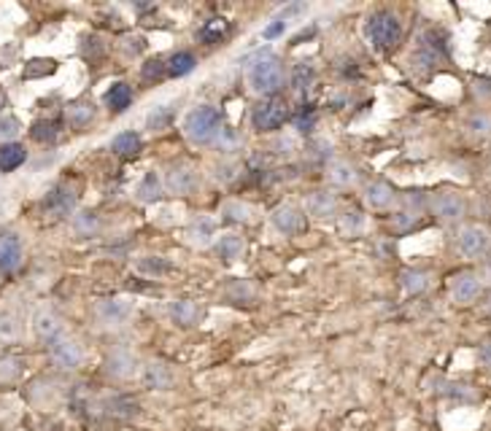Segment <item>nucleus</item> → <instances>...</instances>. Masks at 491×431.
<instances>
[{
    "label": "nucleus",
    "instance_id": "41",
    "mask_svg": "<svg viewBox=\"0 0 491 431\" xmlns=\"http://www.w3.org/2000/svg\"><path fill=\"white\" fill-rule=\"evenodd\" d=\"M283 30H286V22H281V19H276L273 25H267V27L262 30V38H267V41H270V38H278V35L283 33Z\"/></svg>",
    "mask_w": 491,
    "mask_h": 431
},
{
    "label": "nucleus",
    "instance_id": "19",
    "mask_svg": "<svg viewBox=\"0 0 491 431\" xmlns=\"http://www.w3.org/2000/svg\"><path fill=\"white\" fill-rule=\"evenodd\" d=\"M133 100V89L127 84H114L108 92H105V103L111 105L114 111H124Z\"/></svg>",
    "mask_w": 491,
    "mask_h": 431
},
{
    "label": "nucleus",
    "instance_id": "43",
    "mask_svg": "<svg viewBox=\"0 0 491 431\" xmlns=\"http://www.w3.org/2000/svg\"><path fill=\"white\" fill-rule=\"evenodd\" d=\"M362 226V216L359 213H349V219H343V229L346 232H354V229H359Z\"/></svg>",
    "mask_w": 491,
    "mask_h": 431
},
{
    "label": "nucleus",
    "instance_id": "6",
    "mask_svg": "<svg viewBox=\"0 0 491 431\" xmlns=\"http://www.w3.org/2000/svg\"><path fill=\"white\" fill-rule=\"evenodd\" d=\"M489 248V232L480 226H464L459 232V251L464 256H480Z\"/></svg>",
    "mask_w": 491,
    "mask_h": 431
},
{
    "label": "nucleus",
    "instance_id": "18",
    "mask_svg": "<svg viewBox=\"0 0 491 431\" xmlns=\"http://www.w3.org/2000/svg\"><path fill=\"white\" fill-rule=\"evenodd\" d=\"M170 315L175 318V324H181V327H192L194 321H197V315H200V310H197L194 302L181 299V302H173V305H170Z\"/></svg>",
    "mask_w": 491,
    "mask_h": 431
},
{
    "label": "nucleus",
    "instance_id": "42",
    "mask_svg": "<svg viewBox=\"0 0 491 431\" xmlns=\"http://www.w3.org/2000/svg\"><path fill=\"white\" fill-rule=\"evenodd\" d=\"M194 235H197V240H200V242H206V240L210 238V235H213V221H208V219H203V221H200V229H197Z\"/></svg>",
    "mask_w": 491,
    "mask_h": 431
},
{
    "label": "nucleus",
    "instance_id": "22",
    "mask_svg": "<svg viewBox=\"0 0 491 431\" xmlns=\"http://www.w3.org/2000/svg\"><path fill=\"white\" fill-rule=\"evenodd\" d=\"M143 378H146L149 385H154V388H168L170 380H173V375H170V369L162 367V364H149L146 372H143Z\"/></svg>",
    "mask_w": 491,
    "mask_h": 431
},
{
    "label": "nucleus",
    "instance_id": "28",
    "mask_svg": "<svg viewBox=\"0 0 491 431\" xmlns=\"http://www.w3.org/2000/svg\"><path fill=\"white\" fill-rule=\"evenodd\" d=\"M57 70L54 60H30L27 68H25V78H41V76H49Z\"/></svg>",
    "mask_w": 491,
    "mask_h": 431
},
{
    "label": "nucleus",
    "instance_id": "39",
    "mask_svg": "<svg viewBox=\"0 0 491 431\" xmlns=\"http://www.w3.org/2000/svg\"><path fill=\"white\" fill-rule=\"evenodd\" d=\"M314 124H316L314 111H308V114L302 111V114L297 116V130H302V132H311V130H314Z\"/></svg>",
    "mask_w": 491,
    "mask_h": 431
},
{
    "label": "nucleus",
    "instance_id": "21",
    "mask_svg": "<svg viewBox=\"0 0 491 431\" xmlns=\"http://www.w3.org/2000/svg\"><path fill=\"white\" fill-rule=\"evenodd\" d=\"M194 65H197V62H194L192 54H189V52H178V54H173V57L168 60V65H165V68H168V73H170V76H175V78H178V76H187V73H192Z\"/></svg>",
    "mask_w": 491,
    "mask_h": 431
},
{
    "label": "nucleus",
    "instance_id": "1",
    "mask_svg": "<svg viewBox=\"0 0 491 431\" xmlns=\"http://www.w3.org/2000/svg\"><path fill=\"white\" fill-rule=\"evenodd\" d=\"M246 78H248V86L257 95H276L281 86H283V65H281L278 57L264 54V57H257L248 65Z\"/></svg>",
    "mask_w": 491,
    "mask_h": 431
},
{
    "label": "nucleus",
    "instance_id": "5",
    "mask_svg": "<svg viewBox=\"0 0 491 431\" xmlns=\"http://www.w3.org/2000/svg\"><path fill=\"white\" fill-rule=\"evenodd\" d=\"M273 224L276 229H281L283 235H300V232H305L308 229V219H305V213L295 205H281L276 207V213H273Z\"/></svg>",
    "mask_w": 491,
    "mask_h": 431
},
{
    "label": "nucleus",
    "instance_id": "7",
    "mask_svg": "<svg viewBox=\"0 0 491 431\" xmlns=\"http://www.w3.org/2000/svg\"><path fill=\"white\" fill-rule=\"evenodd\" d=\"M432 210H435V216L443 219V221H456L464 213V200L456 191H440L438 197L432 200Z\"/></svg>",
    "mask_w": 491,
    "mask_h": 431
},
{
    "label": "nucleus",
    "instance_id": "17",
    "mask_svg": "<svg viewBox=\"0 0 491 431\" xmlns=\"http://www.w3.org/2000/svg\"><path fill=\"white\" fill-rule=\"evenodd\" d=\"M111 149H114V154L119 156H135L140 151V135H135V132H119L116 138L111 140Z\"/></svg>",
    "mask_w": 491,
    "mask_h": 431
},
{
    "label": "nucleus",
    "instance_id": "11",
    "mask_svg": "<svg viewBox=\"0 0 491 431\" xmlns=\"http://www.w3.org/2000/svg\"><path fill=\"white\" fill-rule=\"evenodd\" d=\"M480 294V280L470 273H464V275H459L454 280V299L456 302H462V305H467V302H473L475 296Z\"/></svg>",
    "mask_w": 491,
    "mask_h": 431
},
{
    "label": "nucleus",
    "instance_id": "15",
    "mask_svg": "<svg viewBox=\"0 0 491 431\" xmlns=\"http://www.w3.org/2000/svg\"><path fill=\"white\" fill-rule=\"evenodd\" d=\"M65 116H68V124L73 130H84L89 121L95 119V108H92V103H73L68 105Z\"/></svg>",
    "mask_w": 491,
    "mask_h": 431
},
{
    "label": "nucleus",
    "instance_id": "40",
    "mask_svg": "<svg viewBox=\"0 0 491 431\" xmlns=\"http://www.w3.org/2000/svg\"><path fill=\"white\" fill-rule=\"evenodd\" d=\"M19 130V121L14 116H0V135H14Z\"/></svg>",
    "mask_w": 491,
    "mask_h": 431
},
{
    "label": "nucleus",
    "instance_id": "23",
    "mask_svg": "<svg viewBox=\"0 0 491 431\" xmlns=\"http://www.w3.org/2000/svg\"><path fill=\"white\" fill-rule=\"evenodd\" d=\"M159 191H162L159 178L154 172H146L138 186V200H143V203H154V200H159Z\"/></svg>",
    "mask_w": 491,
    "mask_h": 431
},
{
    "label": "nucleus",
    "instance_id": "24",
    "mask_svg": "<svg viewBox=\"0 0 491 431\" xmlns=\"http://www.w3.org/2000/svg\"><path fill=\"white\" fill-rule=\"evenodd\" d=\"M35 331H38V337H43V340H57L60 337V324H57V318L49 315V313H41L38 318H35Z\"/></svg>",
    "mask_w": 491,
    "mask_h": 431
},
{
    "label": "nucleus",
    "instance_id": "45",
    "mask_svg": "<svg viewBox=\"0 0 491 431\" xmlns=\"http://www.w3.org/2000/svg\"><path fill=\"white\" fill-rule=\"evenodd\" d=\"M76 226H79V229H95V219H92L89 213H81L79 221H76Z\"/></svg>",
    "mask_w": 491,
    "mask_h": 431
},
{
    "label": "nucleus",
    "instance_id": "44",
    "mask_svg": "<svg viewBox=\"0 0 491 431\" xmlns=\"http://www.w3.org/2000/svg\"><path fill=\"white\" fill-rule=\"evenodd\" d=\"M478 359H480V364H483V367H491V343L480 345V350H478Z\"/></svg>",
    "mask_w": 491,
    "mask_h": 431
},
{
    "label": "nucleus",
    "instance_id": "36",
    "mask_svg": "<svg viewBox=\"0 0 491 431\" xmlns=\"http://www.w3.org/2000/svg\"><path fill=\"white\" fill-rule=\"evenodd\" d=\"M227 296L232 299H243V302H251L254 299V289L246 283V280H232L227 289Z\"/></svg>",
    "mask_w": 491,
    "mask_h": 431
},
{
    "label": "nucleus",
    "instance_id": "13",
    "mask_svg": "<svg viewBox=\"0 0 491 431\" xmlns=\"http://www.w3.org/2000/svg\"><path fill=\"white\" fill-rule=\"evenodd\" d=\"M73 203H76L73 191L65 189V186H60V189H54L52 194L46 197L43 207H46V210H52V213H57V216H65V213L73 210Z\"/></svg>",
    "mask_w": 491,
    "mask_h": 431
},
{
    "label": "nucleus",
    "instance_id": "10",
    "mask_svg": "<svg viewBox=\"0 0 491 431\" xmlns=\"http://www.w3.org/2000/svg\"><path fill=\"white\" fill-rule=\"evenodd\" d=\"M168 186L175 194H192L197 189V172L192 167H173L168 172Z\"/></svg>",
    "mask_w": 491,
    "mask_h": 431
},
{
    "label": "nucleus",
    "instance_id": "26",
    "mask_svg": "<svg viewBox=\"0 0 491 431\" xmlns=\"http://www.w3.org/2000/svg\"><path fill=\"white\" fill-rule=\"evenodd\" d=\"M314 68L311 65H305V62H300V65H295V70H292V86L297 89V92H305L308 86L314 84Z\"/></svg>",
    "mask_w": 491,
    "mask_h": 431
},
{
    "label": "nucleus",
    "instance_id": "29",
    "mask_svg": "<svg viewBox=\"0 0 491 431\" xmlns=\"http://www.w3.org/2000/svg\"><path fill=\"white\" fill-rule=\"evenodd\" d=\"M108 372L116 375V378L130 375V372H133V359H130L127 353H114V356L108 359Z\"/></svg>",
    "mask_w": 491,
    "mask_h": 431
},
{
    "label": "nucleus",
    "instance_id": "35",
    "mask_svg": "<svg viewBox=\"0 0 491 431\" xmlns=\"http://www.w3.org/2000/svg\"><path fill=\"white\" fill-rule=\"evenodd\" d=\"M248 213H251V207L241 205V203H227L222 207V216L229 219V221H248Z\"/></svg>",
    "mask_w": 491,
    "mask_h": 431
},
{
    "label": "nucleus",
    "instance_id": "2",
    "mask_svg": "<svg viewBox=\"0 0 491 431\" xmlns=\"http://www.w3.org/2000/svg\"><path fill=\"white\" fill-rule=\"evenodd\" d=\"M219 124H222L219 111L210 108V105H203V108H194L192 114H187V119H184V132H187V138L194 140V143H208V140L219 132Z\"/></svg>",
    "mask_w": 491,
    "mask_h": 431
},
{
    "label": "nucleus",
    "instance_id": "25",
    "mask_svg": "<svg viewBox=\"0 0 491 431\" xmlns=\"http://www.w3.org/2000/svg\"><path fill=\"white\" fill-rule=\"evenodd\" d=\"M57 132H60V124L52 119H41L33 124V130H30V135H33L38 143H49V140L57 138Z\"/></svg>",
    "mask_w": 491,
    "mask_h": 431
},
{
    "label": "nucleus",
    "instance_id": "12",
    "mask_svg": "<svg viewBox=\"0 0 491 431\" xmlns=\"http://www.w3.org/2000/svg\"><path fill=\"white\" fill-rule=\"evenodd\" d=\"M25 159H27L25 146H19V143H3L0 146V172L17 170Z\"/></svg>",
    "mask_w": 491,
    "mask_h": 431
},
{
    "label": "nucleus",
    "instance_id": "3",
    "mask_svg": "<svg viewBox=\"0 0 491 431\" xmlns=\"http://www.w3.org/2000/svg\"><path fill=\"white\" fill-rule=\"evenodd\" d=\"M368 35H370V41H372L378 49H391V46L400 41L403 27H400V22H397L394 14H389V11H378V14H372V17H370Z\"/></svg>",
    "mask_w": 491,
    "mask_h": 431
},
{
    "label": "nucleus",
    "instance_id": "33",
    "mask_svg": "<svg viewBox=\"0 0 491 431\" xmlns=\"http://www.w3.org/2000/svg\"><path fill=\"white\" fill-rule=\"evenodd\" d=\"M170 119H173V114H170V108H165V105H159V108H154L152 114H149V119H146V124H149V130H165L168 124H170Z\"/></svg>",
    "mask_w": 491,
    "mask_h": 431
},
{
    "label": "nucleus",
    "instance_id": "16",
    "mask_svg": "<svg viewBox=\"0 0 491 431\" xmlns=\"http://www.w3.org/2000/svg\"><path fill=\"white\" fill-rule=\"evenodd\" d=\"M308 213H311V216H318V219L332 216L335 197L332 194H327V191H316V194H311V200H308Z\"/></svg>",
    "mask_w": 491,
    "mask_h": 431
},
{
    "label": "nucleus",
    "instance_id": "9",
    "mask_svg": "<svg viewBox=\"0 0 491 431\" xmlns=\"http://www.w3.org/2000/svg\"><path fill=\"white\" fill-rule=\"evenodd\" d=\"M19 261H22L19 238H14V235H3V238H0V270H3V273H11V270L19 267Z\"/></svg>",
    "mask_w": 491,
    "mask_h": 431
},
{
    "label": "nucleus",
    "instance_id": "14",
    "mask_svg": "<svg viewBox=\"0 0 491 431\" xmlns=\"http://www.w3.org/2000/svg\"><path fill=\"white\" fill-rule=\"evenodd\" d=\"M368 203H370V207H389L391 205V200H394V189L386 184V181H375V184H370L368 186Z\"/></svg>",
    "mask_w": 491,
    "mask_h": 431
},
{
    "label": "nucleus",
    "instance_id": "27",
    "mask_svg": "<svg viewBox=\"0 0 491 431\" xmlns=\"http://www.w3.org/2000/svg\"><path fill=\"white\" fill-rule=\"evenodd\" d=\"M130 302H122V299H114V302H105L103 308H100V313H103V318H108V321H124L127 315H130Z\"/></svg>",
    "mask_w": 491,
    "mask_h": 431
},
{
    "label": "nucleus",
    "instance_id": "20",
    "mask_svg": "<svg viewBox=\"0 0 491 431\" xmlns=\"http://www.w3.org/2000/svg\"><path fill=\"white\" fill-rule=\"evenodd\" d=\"M216 251H219V256L224 259V261H235V259L241 256V251H243V240L238 235H224V238H219Z\"/></svg>",
    "mask_w": 491,
    "mask_h": 431
},
{
    "label": "nucleus",
    "instance_id": "30",
    "mask_svg": "<svg viewBox=\"0 0 491 431\" xmlns=\"http://www.w3.org/2000/svg\"><path fill=\"white\" fill-rule=\"evenodd\" d=\"M138 270L140 273H146V275H165V273H170V264H168V261H165V259H140L138 261Z\"/></svg>",
    "mask_w": 491,
    "mask_h": 431
},
{
    "label": "nucleus",
    "instance_id": "32",
    "mask_svg": "<svg viewBox=\"0 0 491 431\" xmlns=\"http://www.w3.org/2000/svg\"><path fill=\"white\" fill-rule=\"evenodd\" d=\"M403 286L408 294H419L429 286V278L424 275V273H416V270L413 273H403Z\"/></svg>",
    "mask_w": 491,
    "mask_h": 431
},
{
    "label": "nucleus",
    "instance_id": "4",
    "mask_svg": "<svg viewBox=\"0 0 491 431\" xmlns=\"http://www.w3.org/2000/svg\"><path fill=\"white\" fill-rule=\"evenodd\" d=\"M286 116H289V105L283 103L281 97H267V100H262L254 108L251 119H254V127L260 132H273L286 121Z\"/></svg>",
    "mask_w": 491,
    "mask_h": 431
},
{
    "label": "nucleus",
    "instance_id": "31",
    "mask_svg": "<svg viewBox=\"0 0 491 431\" xmlns=\"http://www.w3.org/2000/svg\"><path fill=\"white\" fill-rule=\"evenodd\" d=\"M224 33H227V22H224V19H210L208 25L200 30V38H203L206 43H216Z\"/></svg>",
    "mask_w": 491,
    "mask_h": 431
},
{
    "label": "nucleus",
    "instance_id": "34",
    "mask_svg": "<svg viewBox=\"0 0 491 431\" xmlns=\"http://www.w3.org/2000/svg\"><path fill=\"white\" fill-rule=\"evenodd\" d=\"M330 178H332L335 184H340V186H349V184H354L356 172L351 170L346 162H337V165H332V167H330Z\"/></svg>",
    "mask_w": 491,
    "mask_h": 431
},
{
    "label": "nucleus",
    "instance_id": "8",
    "mask_svg": "<svg viewBox=\"0 0 491 431\" xmlns=\"http://www.w3.org/2000/svg\"><path fill=\"white\" fill-rule=\"evenodd\" d=\"M52 359L62 369H73L81 362V348L68 337H57V340H52Z\"/></svg>",
    "mask_w": 491,
    "mask_h": 431
},
{
    "label": "nucleus",
    "instance_id": "46",
    "mask_svg": "<svg viewBox=\"0 0 491 431\" xmlns=\"http://www.w3.org/2000/svg\"><path fill=\"white\" fill-rule=\"evenodd\" d=\"M486 308H489V313H491V294H489V305H486Z\"/></svg>",
    "mask_w": 491,
    "mask_h": 431
},
{
    "label": "nucleus",
    "instance_id": "37",
    "mask_svg": "<svg viewBox=\"0 0 491 431\" xmlns=\"http://www.w3.org/2000/svg\"><path fill=\"white\" fill-rule=\"evenodd\" d=\"M165 73H168V68H165L162 60H149V62L143 65V78H146V81H152V78H162Z\"/></svg>",
    "mask_w": 491,
    "mask_h": 431
},
{
    "label": "nucleus",
    "instance_id": "38",
    "mask_svg": "<svg viewBox=\"0 0 491 431\" xmlns=\"http://www.w3.org/2000/svg\"><path fill=\"white\" fill-rule=\"evenodd\" d=\"M470 130L478 132V135H491V119L486 116V114L470 116Z\"/></svg>",
    "mask_w": 491,
    "mask_h": 431
}]
</instances>
